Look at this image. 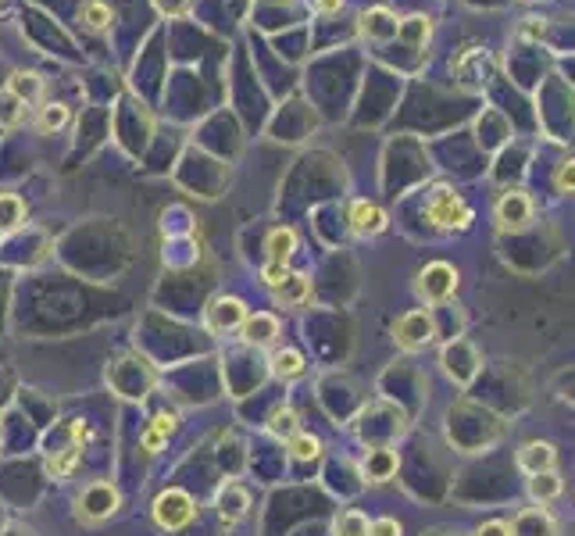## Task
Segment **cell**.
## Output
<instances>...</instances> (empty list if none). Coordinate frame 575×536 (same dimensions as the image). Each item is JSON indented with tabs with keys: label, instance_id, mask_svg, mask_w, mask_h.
Here are the masks:
<instances>
[{
	"label": "cell",
	"instance_id": "cb8c5ba5",
	"mask_svg": "<svg viewBox=\"0 0 575 536\" xmlns=\"http://www.w3.org/2000/svg\"><path fill=\"white\" fill-rule=\"evenodd\" d=\"M287 447L297 461H315V457L322 454V440H318L315 433H293L287 440Z\"/></svg>",
	"mask_w": 575,
	"mask_h": 536
},
{
	"label": "cell",
	"instance_id": "5b68a950",
	"mask_svg": "<svg viewBox=\"0 0 575 536\" xmlns=\"http://www.w3.org/2000/svg\"><path fill=\"white\" fill-rule=\"evenodd\" d=\"M114 512H118V490L111 483H94V486L83 490V497H79V519L83 522H100Z\"/></svg>",
	"mask_w": 575,
	"mask_h": 536
},
{
	"label": "cell",
	"instance_id": "7a4b0ae2",
	"mask_svg": "<svg viewBox=\"0 0 575 536\" xmlns=\"http://www.w3.org/2000/svg\"><path fill=\"white\" fill-rule=\"evenodd\" d=\"M418 297L425 304H447L454 293H458V272L447 262H433L418 272V282H415Z\"/></svg>",
	"mask_w": 575,
	"mask_h": 536
},
{
	"label": "cell",
	"instance_id": "1f68e13d",
	"mask_svg": "<svg viewBox=\"0 0 575 536\" xmlns=\"http://www.w3.org/2000/svg\"><path fill=\"white\" fill-rule=\"evenodd\" d=\"M476 536H511V526L500 522V519H489V522H482Z\"/></svg>",
	"mask_w": 575,
	"mask_h": 536
},
{
	"label": "cell",
	"instance_id": "83f0119b",
	"mask_svg": "<svg viewBox=\"0 0 575 536\" xmlns=\"http://www.w3.org/2000/svg\"><path fill=\"white\" fill-rule=\"evenodd\" d=\"M269 430L276 433V437H293V433H300V426H297V415L289 411V408H283V411H276V419L269 422Z\"/></svg>",
	"mask_w": 575,
	"mask_h": 536
},
{
	"label": "cell",
	"instance_id": "2e32d148",
	"mask_svg": "<svg viewBox=\"0 0 575 536\" xmlns=\"http://www.w3.org/2000/svg\"><path fill=\"white\" fill-rule=\"evenodd\" d=\"M429 36H433V22L422 18V14H415V18H407V22L397 25V40H404L407 47H425Z\"/></svg>",
	"mask_w": 575,
	"mask_h": 536
},
{
	"label": "cell",
	"instance_id": "52a82bcc",
	"mask_svg": "<svg viewBox=\"0 0 575 536\" xmlns=\"http://www.w3.org/2000/svg\"><path fill=\"white\" fill-rule=\"evenodd\" d=\"M347 222H351V229H354L358 236H379L389 218H386V211L379 204H372V200H354L351 211H347Z\"/></svg>",
	"mask_w": 575,
	"mask_h": 536
},
{
	"label": "cell",
	"instance_id": "f1b7e54d",
	"mask_svg": "<svg viewBox=\"0 0 575 536\" xmlns=\"http://www.w3.org/2000/svg\"><path fill=\"white\" fill-rule=\"evenodd\" d=\"M287 275H289V265H279V262H269V265L261 268V282H265L269 290H276Z\"/></svg>",
	"mask_w": 575,
	"mask_h": 536
},
{
	"label": "cell",
	"instance_id": "7402d4cb",
	"mask_svg": "<svg viewBox=\"0 0 575 536\" xmlns=\"http://www.w3.org/2000/svg\"><path fill=\"white\" fill-rule=\"evenodd\" d=\"M561 476L558 472H536L533 479H529V494L536 497V501H554V497H561Z\"/></svg>",
	"mask_w": 575,
	"mask_h": 536
},
{
	"label": "cell",
	"instance_id": "6da1fadb",
	"mask_svg": "<svg viewBox=\"0 0 575 536\" xmlns=\"http://www.w3.org/2000/svg\"><path fill=\"white\" fill-rule=\"evenodd\" d=\"M425 218L436 226V229H443V233H461V229H469L472 226V208H469V200L461 197V193H454V189H433V197H429V204H425Z\"/></svg>",
	"mask_w": 575,
	"mask_h": 536
},
{
	"label": "cell",
	"instance_id": "3957f363",
	"mask_svg": "<svg viewBox=\"0 0 575 536\" xmlns=\"http://www.w3.org/2000/svg\"><path fill=\"white\" fill-rule=\"evenodd\" d=\"M433 337H436L433 311L418 308V311H407V315H400V319H397V329H393L397 347H404V351H418V347L433 344Z\"/></svg>",
	"mask_w": 575,
	"mask_h": 536
},
{
	"label": "cell",
	"instance_id": "e0dca14e",
	"mask_svg": "<svg viewBox=\"0 0 575 536\" xmlns=\"http://www.w3.org/2000/svg\"><path fill=\"white\" fill-rule=\"evenodd\" d=\"M79 461H83V450L68 444L65 450H54V454L47 457V472H50L54 479H68V476L79 468Z\"/></svg>",
	"mask_w": 575,
	"mask_h": 536
},
{
	"label": "cell",
	"instance_id": "4fadbf2b",
	"mask_svg": "<svg viewBox=\"0 0 575 536\" xmlns=\"http://www.w3.org/2000/svg\"><path fill=\"white\" fill-rule=\"evenodd\" d=\"M365 476H369L372 483L393 479V476H397V450H389V447L369 450V457H365Z\"/></svg>",
	"mask_w": 575,
	"mask_h": 536
},
{
	"label": "cell",
	"instance_id": "603a6c76",
	"mask_svg": "<svg viewBox=\"0 0 575 536\" xmlns=\"http://www.w3.org/2000/svg\"><path fill=\"white\" fill-rule=\"evenodd\" d=\"M272 372L279 375V379H300L304 375V355L300 351H276L272 355Z\"/></svg>",
	"mask_w": 575,
	"mask_h": 536
},
{
	"label": "cell",
	"instance_id": "7c38bea8",
	"mask_svg": "<svg viewBox=\"0 0 575 536\" xmlns=\"http://www.w3.org/2000/svg\"><path fill=\"white\" fill-rule=\"evenodd\" d=\"M554 533H558V526H554V519L543 508L522 512L518 522H515V530H511V536H554Z\"/></svg>",
	"mask_w": 575,
	"mask_h": 536
},
{
	"label": "cell",
	"instance_id": "d6986e66",
	"mask_svg": "<svg viewBox=\"0 0 575 536\" xmlns=\"http://www.w3.org/2000/svg\"><path fill=\"white\" fill-rule=\"evenodd\" d=\"M79 22H83L90 32H107V29H111V22H114V11H111L107 4H100V0H90V4H83Z\"/></svg>",
	"mask_w": 575,
	"mask_h": 536
},
{
	"label": "cell",
	"instance_id": "ba28073f",
	"mask_svg": "<svg viewBox=\"0 0 575 536\" xmlns=\"http://www.w3.org/2000/svg\"><path fill=\"white\" fill-rule=\"evenodd\" d=\"M243 322H247V308H243L240 297H218V300L207 308V326H211L214 333L236 329V326H243Z\"/></svg>",
	"mask_w": 575,
	"mask_h": 536
},
{
	"label": "cell",
	"instance_id": "44dd1931",
	"mask_svg": "<svg viewBox=\"0 0 575 536\" xmlns=\"http://www.w3.org/2000/svg\"><path fill=\"white\" fill-rule=\"evenodd\" d=\"M25 222V204L14 193H0V233H11Z\"/></svg>",
	"mask_w": 575,
	"mask_h": 536
},
{
	"label": "cell",
	"instance_id": "8fae6325",
	"mask_svg": "<svg viewBox=\"0 0 575 536\" xmlns=\"http://www.w3.org/2000/svg\"><path fill=\"white\" fill-rule=\"evenodd\" d=\"M265 251H269V262L289 265V258L297 254V229H289V226L272 229V233H269V240H265Z\"/></svg>",
	"mask_w": 575,
	"mask_h": 536
},
{
	"label": "cell",
	"instance_id": "4316f807",
	"mask_svg": "<svg viewBox=\"0 0 575 536\" xmlns=\"http://www.w3.org/2000/svg\"><path fill=\"white\" fill-rule=\"evenodd\" d=\"M65 122H68V107H61V104H47L36 125H40L43 133H50V129H58V125H65Z\"/></svg>",
	"mask_w": 575,
	"mask_h": 536
},
{
	"label": "cell",
	"instance_id": "ac0fdd59",
	"mask_svg": "<svg viewBox=\"0 0 575 536\" xmlns=\"http://www.w3.org/2000/svg\"><path fill=\"white\" fill-rule=\"evenodd\" d=\"M361 29L372 36V40H393L397 36V18L386 11V7H376L361 18Z\"/></svg>",
	"mask_w": 575,
	"mask_h": 536
},
{
	"label": "cell",
	"instance_id": "5bb4252c",
	"mask_svg": "<svg viewBox=\"0 0 575 536\" xmlns=\"http://www.w3.org/2000/svg\"><path fill=\"white\" fill-rule=\"evenodd\" d=\"M279 337V322L272 319V315H247V322H243V340L247 344H254V347H265V344H272Z\"/></svg>",
	"mask_w": 575,
	"mask_h": 536
},
{
	"label": "cell",
	"instance_id": "f546056e",
	"mask_svg": "<svg viewBox=\"0 0 575 536\" xmlns=\"http://www.w3.org/2000/svg\"><path fill=\"white\" fill-rule=\"evenodd\" d=\"M554 186H558V193H572V186H575L572 162H561V165H558V172H554Z\"/></svg>",
	"mask_w": 575,
	"mask_h": 536
},
{
	"label": "cell",
	"instance_id": "484cf974",
	"mask_svg": "<svg viewBox=\"0 0 575 536\" xmlns=\"http://www.w3.org/2000/svg\"><path fill=\"white\" fill-rule=\"evenodd\" d=\"M229 494H233V501L218 497V515H222L225 522H236V519H243V515H247V494H243V490H236V486H229Z\"/></svg>",
	"mask_w": 575,
	"mask_h": 536
},
{
	"label": "cell",
	"instance_id": "8992f818",
	"mask_svg": "<svg viewBox=\"0 0 575 536\" xmlns=\"http://www.w3.org/2000/svg\"><path fill=\"white\" fill-rule=\"evenodd\" d=\"M497 226L500 229H522V226H529L533 222V200L525 197V193H504L500 200H497Z\"/></svg>",
	"mask_w": 575,
	"mask_h": 536
},
{
	"label": "cell",
	"instance_id": "4dcf8cb0",
	"mask_svg": "<svg viewBox=\"0 0 575 536\" xmlns=\"http://www.w3.org/2000/svg\"><path fill=\"white\" fill-rule=\"evenodd\" d=\"M369 536H400V522L393 515H383V519L369 522Z\"/></svg>",
	"mask_w": 575,
	"mask_h": 536
},
{
	"label": "cell",
	"instance_id": "9a60e30c",
	"mask_svg": "<svg viewBox=\"0 0 575 536\" xmlns=\"http://www.w3.org/2000/svg\"><path fill=\"white\" fill-rule=\"evenodd\" d=\"M7 93H11L14 100H22V104H36V100L43 97V79H40L36 72H14V76L7 79Z\"/></svg>",
	"mask_w": 575,
	"mask_h": 536
},
{
	"label": "cell",
	"instance_id": "30bf717a",
	"mask_svg": "<svg viewBox=\"0 0 575 536\" xmlns=\"http://www.w3.org/2000/svg\"><path fill=\"white\" fill-rule=\"evenodd\" d=\"M272 297H276V304H283V308H300L307 297H311V282L304 279V275H297V272H289L287 279L272 290Z\"/></svg>",
	"mask_w": 575,
	"mask_h": 536
},
{
	"label": "cell",
	"instance_id": "ffe728a7",
	"mask_svg": "<svg viewBox=\"0 0 575 536\" xmlns=\"http://www.w3.org/2000/svg\"><path fill=\"white\" fill-rule=\"evenodd\" d=\"M172 430H176V419H172V415H158V419L147 426L143 440H140L143 450H147V454H158V450L165 447V440H169V433H172Z\"/></svg>",
	"mask_w": 575,
	"mask_h": 536
},
{
	"label": "cell",
	"instance_id": "9c48e42d",
	"mask_svg": "<svg viewBox=\"0 0 575 536\" xmlns=\"http://www.w3.org/2000/svg\"><path fill=\"white\" fill-rule=\"evenodd\" d=\"M558 465V447L547 444V440H533L518 450V468L536 476V472H554Z\"/></svg>",
	"mask_w": 575,
	"mask_h": 536
},
{
	"label": "cell",
	"instance_id": "d4e9b609",
	"mask_svg": "<svg viewBox=\"0 0 575 536\" xmlns=\"http://www.w3.org/2000/svg\"><path fill=\"white\" fill-rule=\"evenodd\" d=\"M336 536H369V515L358 512V508L340 512V519H336Z\"/></svg>",
	"mask_w": 575,
	"mask_h": 536
},
{
	"label": "cell",
	"instance_id": "277c9868",
	"mask_svg": "<svg viewBox=\"0 0 575 536\" xmlns=\"http://www.w3.org/2000/svg\"><path fill=\"white\" fill-rule=\"evenodd\" d=\"M196 508H193V497L183 490H165L158 501H154V522L161 530H183L190 526Z\"/></svg>",
	"mask_w": 575,
	"mask_h": 536
},
{
	"label": "cell",
	"instance_id": "d6a6232c",
	"mask_svg": "<svg viewBox=\"0 0 575 536\" xmlns=\"http://www.w3.org/2000/svg\"><path fill=\"white\" fill-rule=\"evenodd\" d=\"M315 7H318L322 14H333V11H340V7H343V0H315Z\"/></svg>",
	"mask_w": 575,
	"mask_h": 536
},
{
	"label": "cell",
	"instance_id": "836d02e7",
	"mask_svg": "<svg viewBox=\"0 0 575 536\" xmlns=\"http://www.w3.org/2000/svg\"><path fill=\"white\" fill-rule=\"evenodd\" d=\"M0 240H4V233H0Z\"/></svg>",
	"mask_w": 575,
	"mask_h": 536
}]
</instances>
